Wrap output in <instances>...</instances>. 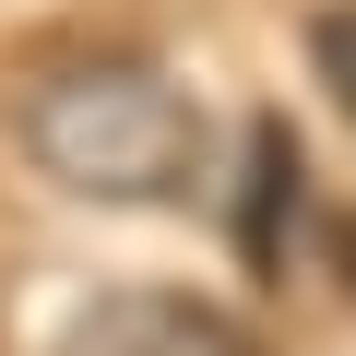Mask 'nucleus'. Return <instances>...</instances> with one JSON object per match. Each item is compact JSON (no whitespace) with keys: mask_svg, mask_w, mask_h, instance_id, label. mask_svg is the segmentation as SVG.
<instances>
[{"mask_svg":"<svg viewBox=\"0 0 356 356\" xmlns=\"http://www.w3.org/2000/svg\"><path fill=\"white\" fill-rule=\"evenodd\" d=\"M0 119H13V154L72 202H178L202 178V107L178 95V72L119 48L36 60Z\"/></svg>","mask_w":356,"mask_h":356,"instance_id":"obj_1","label":"nucleus"},{"mask_svg":"<svg viewBox=\"0 0 356 356\" xmlns=\"http://www.w3.org/2000/svg\"><path fill=\"white\" fill-rule=\"evenodd\" d=\"M321 261H332V285L356 297V214H332V226H321Z\"/></svg>","mask_w":356,"mask_h":356,"instance_id":"obj_4","label":"nucleus"},{"mask_svg":"<svg viewBox=\"0 0 356 356\" xmlns=\"http://www.w3.org/2000/svg\"><path fill=\"white\" fill-rule=\"evenodd\" d=\"M309 72H321V95L356 119V0H332V13L309 24Z\"/></svg>","mask_w":356,"mask_h":356,"instance_id":"obj_3","label":"nucleus"},{"mask_svg":"<svg viewBox=\"0 0 356 356\" xmlns=\"http://www.w3.org/2000/svg\"><path fill=\"white\" fill-rule=\"evenodd\" d=\"M60 356H250V332H238L214 297H178V285H119V297H95V309L60 332Z\"/></svg>","mask_w":356,"mask_h":356,"instance_id":"obj_2","label":"nucleus"}]
</instances>
